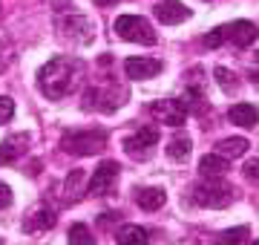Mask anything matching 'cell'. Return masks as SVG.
I'll return each instance as SVG.
<instances>
[{
	"label": "cell",
	"mask_w": 259,
	"mask_h": 245,
	"mask_svg": "<svg viewBox=\"0 0 259 245\" xmlns=\"http://www.w3.org/2000/svg\"><path fill=\"white\" fill-rule=\"evenodd\" d=\"M81 78H83V64L78 58L58 55L37 72V84H40V93L47 98L61 101L69 93H75V87L81 84Z\"/></svg>",
	"instance_id": "obj_1"
},
{
	"label": "cell",
	"mask_w": 259,
	"mask_h": 245,
	"mask_svg": "<svg viewBox=\"0 0 259 245\" xmlns=\"http://www.w3.org/2000/svg\"><path fill=\"white\" fill-rule=\"evenodd\" d=\"M61 147L72 156H95L107 147V133L104 130H75L61 139Z\"/></svg>",
	"instance_id": "obj_2"
},
{
	"label": "cell",
	"mask_w": 259,
	"mask_h": 245,
	"mask_svg": "<svg viewBox=\"0 0 259 245\" xmlns=\"http://www.w3.org/2000/svg\"><path fill=\"white\" fill-rule=\"evenodd\" d=\"M115 32L124 40H130V44H144V47H153L158 40V35L150 26V20H144L141 15H121V18H115Z\"/></svg>",
	"instance_id": "obj_3"
},
{
	"label": "cell",
	"mask_w": 259,
	"mask_h": 245,
	"mask_svg": "<svg viewBox=\"0 0 259 245\" xmlns=\"http://www.w3.org/2000/svg\"><path fill=\"white\" fill-rule=\"evenodd\" d=\"M233 199V190L222 179H204L193 188V202L202 208H228Z\"/></svg>",
	"instance_id": "obj_4"
},
{
	"label": "cell",
	"mask_w": 259,
	"mask_h": 245,
	"mask_svg": "<svg viewBox=\"0 0 259 245\" xmlns=\"http://www.w3.org/2000/svg\"><path fill=\"white\" fill-rule=\"evenodd\" d=\"M150 115L167 127H182L187 121V107L179 98H161V101L150 104Z\"/></svg>",
	"instance_id": "obj_5"
},
{
	"label": "cell",
	"mask_w": 259,
	"mask_h": 245,
	"mask_svg": "<svg viewBox=\"0 0 259 245\" xmlns=\"http://www.w3.org/2000/svg\"><path fill=\"white\" fill-rule=\"evenodd\" d=\"M118 165L112 159L101 161L98 168L93 170V179L87 182V193H93V196H107L112 188H115V182H118Z\"/></svg>",
	"instance_id": "obj_6"
},
{
	"label": "cell",
	"mask_w": 259,
	"mask_h": 245,
	"mask_svg": "<svg viewBox=\"0 0 259 245\" xmlns=\"http://www.w3.org/2000/svg\"><path fill=\"white\" fill-rule=\"evenodd\" d=\"M158 144V130L156 127H141L139 133H133L130 139H124V150L133 156V159H150L153 156V147Z\"/></svg>",
	"instance_id": "obj_7"
},
{
	"label": "cell",
	"mask_w": 259,
	"mask_h": 245,
	"mask_svg": "<svg viewBox=\"0 0 259 245\" xmlns=\"http://www.w3.org/2000/svg\"><path fill=\"white\" fill-rule=\"evenodd\" d=\"M161 69H164V64L156 61V58H127L124 61V72L133 81H147V78L158 75Z\"/></svg>",
	"instance_id": "obj_8"
},
{
	"label": "cell",
	"mask_w": 259,
	"mask_h": 245,
	"mask_svg": "<svg viewBox=\"0 0 259 245\" xmlns=\"http://www.w3.org/2000/svg\"><path fill=\"white\" fill-rule=\"evenodd\" d=\"M55 222H58V217H55V211H52V208L37 205L35 211L23 219V231H26V234H47V231L55 228Z\"/></svg>",
	"instance_id": "obj_9"
},
{
	"label": "cell",
	"mask_w": 259,
	"mask_h": 245,
	"mask_svg": "<svg viewBox=\"0 0 259 245\" xmlns=\"http://www.w3.org/2000/svg\"><path fill=\"white\" fill-rule=\"evenodd\" d=\"M156 18L161 20L164 26H176V23L190 18V12H187V6L179 3V0H161L156 6Z\"/></svg>",
	"instance_id": "obj_10"
},
{
	"label": "cell",
	"mask_w": 259,
	"mask_h": 245,
	"mask_svg": "<svg viewBox=\"0 0 259 245\" xmlns=\"http://www.w3.org/2000/svg\"><path fill=\"white\" fill-rule=\"evenodd\" d=\"M256 26L250 23V20H236V23H231L228 26V40H231L233 47H239V49H245V47H250L253 40H256Z\"/></svg>",
	"instance_id": "obj_11"
},
{
	"label": "cell",
	"mask_w": 259,
	"mask_h": 245,
	"mask_svg": "<svg viewBox=\"0 0 259 245\" xmlns=\"http://www.w3.org/2000/svg\"><path fill=\"white\" fill-rule=\"evenodd\" d=\"M26 144H29L26 133H15V136H9L6 142L0 144V165H12V161H18L20 156H23V150H26Z\"/></svg>",
	"instance_id": "obj_12"
},
{
	"label": "cell",
	"mask_w": 259,
	"mask_h": 245,
	"mask_svg": "<svg viewBox=\"0 0 259 245\" xmlns=\"http://www.w3.org/2000/svg\"><path fill=\"white\" fill-rule=\"evenodd\" d=\"M228 170H231V165H228V159L219 156V153H207V156H202V161H199V173H202L204 179H222Z\"/></svg>",
	"instance_id": "obj_13"
},
{
	"label": "cell",
	"mask_w": 259,
	"mask_h": 245,
	"mask_svg": "<svg viewBox=\"0 0 259 245\" xmlns=\"http://www.w3.org/2000/svg\"><path fill=\"white\" fill-rule=\"evenodd\" d=\"M228 118H231L236 127H256V121H259V110L253 107V104H245V101H239V104H233L231 110H228Z\"/></svg>",
	"instance_id": "obj_14"
},
{
	"label": "cell",
	"mask_w": 259,
	"mask_h": 245,
	"mask_svg": "<svg viewBox=\"0 0 259 245\" xmlns=\"http://www.w3.org/2000/svg\"><path fill=\"white\" fill-rule=\"evenodd\" d=\"M115 239H118V245H150V234L147 228L141 225H121L118 231H115Z\"/></svg>",
	"instance_id": "obj_15"
},
{
	"label": "cell",
	"mask_w": 259,
	"mask_h": 245,
	"mask_svg": "<svg viewBox=\"0 0 259 245\" xmlns=\"http://www.w3.org/2000/svg\"><path fill=\"white\" fill-rule=\"evenodd\" d=\"M136 202L144 211H158L167 202V193L161 188H141V190H136Z\"/></svg>",
	"instance_id": "obj_16"
},
{
	"label": "cell",
	"mask_w": 259,
	"mask_h": 245,
	"mask_svg": "<svg viewBox=\"0 0 259 245\" xmlns=\"http://www.w3.org/2000/svg\"><path fill=\"white\" fill-rule=\"evenodd\" d=\"M216 153H219V156H225V159H236V156H245V153H248V139H242V136L222 139V142L216 144Z\"/></svg>",
	"instance_id": "obj_17"
},
{
	"label": "cell",
	"mask_w": 259,
	"mask_h": 245,
	"mask_svg": "<svg viewBox=\"0 0 259 245\" xmlns=\"http://www.w3.org/2000/svg\"><path fill=\"white\" fill-rule=\"evenodd\" d=\"M248 236H250V231L245 225L228 228V231H222L216 236V245H248Z\"/></svg>",
	"instance_id": "obj_18"
},
{
	"label": "cell",
	"mask_w": 259,
	"mask_h": 245,
	"mask_svg": "<svg viewBox=\"0 0 259 245\" xmlns=\"http://www.w3.org/2000/svg\"><path fill=\"white\" fill-rule=\"evenodd\" d=\"M190 147H193V142H190L187 136H176L173 142L167 144V156L173 161H185L187 156H190Z\"/></svg>",
	"instance_id": "obj_19"
},
{
	"label": "cell",
	"mask_w": 259,
	"mask_h": 245,
	"mask_svg": "<svg viewBox=\"0 0 259 245\" xmlns=\"http://www.w3.org/2000/svg\"><path fill=\"white\" fill-rule=\"evenodd\" d=\"M66 239H69V245H93V231L83 225V222H75V225L69 228Z\"/></svg>",
	"instance_id": "obj_20"
},
{
	"label": "cell",
	"mask_w": 259,
	"mask_h": 245,
	"mask_svg": "<svg viewBox=\"0 0 259 245\" xmlns=\"http://www.w3.org/2000/svg\"><path fill=\"white\" fill-rule=\"evenodd\" d=\"M213 75H216V81H219V87H222L225 93H233V90L239 87L236 75H233L231 69H225V66H216V69H213Z\"/></svg>",
	"instance_id": "obj_21"
},
{
	"label": "cell",
	"mask_w": 259,
	"mask_h": 245,
	"mask_svg": "<svg viewBox=\"0 0 259 245\" xmlns=\"http://www.w3.org/2000/svg\"><path fill=\"white\" fill-rule=\"evenodd\" d=\"M83 182V170H72L69 179H66V202H78L81 193H78V185Z\"/></svg>",
	"instance_id": "obj_22"
},
{
	"label": "cell",
	"mask_w": 259,
	"mask_h": 245,
	"mask_svg": "<svg viewBox=\"0 0 259 245\" xmlns=\"http://www.w3.org/2000/svg\"><path fill=\"white\" fill-rule=\"evenodd\" d=\"M225 40H228V26H216L213 32L204 35V47H207V49H219Z\"/></svg>",
	"instance_id": "obj_23"
},
{
	"label": "cell",
	"mask_w": 259,
	"mask_h": 245,
	"mask_svg": "<svg viewBox=\"0 0 259 245\" xmlns=\"http://www.w3.org/2000/svg\"><path fill=\"white\" fill-rule=\"evenodd\" d=\"M15 115V101L9 95H0V124H9Z\"/></svg>",
	"instance_id": "obj_24"
},
{
	"label": "cell",
	"mask_w": 259,
	"mask_h": 245,
	"mask_svg": "<svg viewBox=\"0 0 259 245\" xmlns=\"http://www.w3.org/2000/svg\"><path fill=\"white\" fill-rule=\"evenodd\" d=\"M245 179H250V182H259V159H250V161H245Z\"/></svg>",
	"instance_id": "obj_25"
},
{
	"label": "cell",
	"mask_w": 259,
	"mask_h": 245,
	"mask_svg": "<svg viewBox=\"0 0 259 245\" xmlns=\"http://www.w3.org/2000/svg\"><path fill=\"white\" fill-rule=\"evenodd\" d=\"M9 205H12V188L6 185V182H0V211L9 208Z\"/></svg>",
	"instance_id": "obj_26"
},
{
	"label": "cell",
	"mask_w": 259,
	"mask_h": 245,
	"mask_svg": "<svg viewBox=\"0 0 259 245\" xmlns=\"http://www.w3.org/2000/svg\"><path fill=\"white\" fill-rule=\"evenodd\" d=\"M250 84L259 90V69H253V72H250Z\"/></svg>",
	"instance_id": "obj_27"
},
{
	"label": "cell",
	"mask_w": 259,
	"mask_h": 245,
	"mask_svg": "<svg viewBox=\"0 0 259 245\" xmlns=\"http://www.w3.org/2000/svg\"><path fill=\"white\" fill-rule=\"evenodd\" d=\"M95 6H112V3H118V0H93Z\"/></svg>",
	"instance_id": "obj_28"
},
{
	"label": "cell",
	"mask_w": 259,
	"mask_h": 245,
	"mask_svg": "<svg viewBox=\"0 0 259 245\" xmlns=\"http://www.w3.org/2000/svg\"><path fill=\"white\" fill-rule=\"evenodd\" d=\"M3 52H6V49H3V47H0V69H3V66H6V61H9V58H6V55H3Z\"/></svg>",
	"instance_id": "obj_29"
},
{
	"label": "cell",
	"mask_w": 259,
	"mask_h": 245,
	"mask_svg": "<svg viewBox=\"0 0 259 245\" xmlns=\"http://www.w3.org/2000/svg\"><path fill=\"white\" fill-rule=\"evenodd\" d=\"M250 245H259V239H253V242H250Z\"/></svg>",
	"instance_id": "obj_30"
},
{
	"label": "cell",
	"mask_w": 259,
	"mask_h": 245,
	"mask_svg": "<svg viewBox=\"0 0 259 245\" xmlns=\"http://www.w3.org/2000/svg\"><path fill=\"white\" fill-rule=\"evenodd\" d=\"M187 245H196V242H187Z\"/></svg>",
	"instance_id": "obj_31"
},
{
	"label": "cell",
	"mask_w": 259,
	"mask_h": 245,
	"mask_svg": "<svg viewBox=\"0 0 259 245\" xmlns=\"http://www.w3.org/2000/svg\"><path fill=\"white\" fill-rule=\"evenodd\" d=\"M0 245H3V239H0Z\"/></svg>",
	"instance_id": "obj_32"
}]
</instances>
